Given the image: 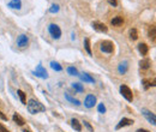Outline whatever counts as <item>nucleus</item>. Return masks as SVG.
<instances>
[{"instance_id":"1","label":"nucleus","mask_w":156,"mask_h":132,"mask_svg":"<svg viewBox=\"0 0 156 132\" xmlns=\"http://www.w3.org/2000/svg\"><path fill=\"white\" fill-rule=\"evenodd\" d=\"M27 109H28V112L30 114H37L40 112H44L46 111V107L41 102L34 100V98H31L27 103Z\"/></svg>"},{"instance_id":"2","label":"nucleus","mask_w":156,"mask_h":132,"mask_svg":"<svg viewBox=\"0 0 156 132\" xmlns=\"http://www.w3.org/2000/svg\"><path fill=\"white\" fill-rule=\"evenodd\" d=\"M119 89H120V94L122 95V97H125L129 102H132V101H133V94H132V90H131L126 84H121Z\"/></svg>"},{"instance_id":"3","label":"nucleus","mask_w":156,"mask_h":132,"mask_svg":"<svg viewBox=\"0 0 156 132\" xmlns=\"http://www.w3.org/2000/svg\"><path fill=\"white\" fill-rule=\"evenodd\" d=\"M48 33L51 34L52 37L55 38V40H59L61 37V29L57 24H49L48 25Z\"/></svg>"},{"instance_id":"4","label":"nucleus","mask_w":156,"mask_h":132,"mask_svg":"<svg viewBox=\"0 0 156 132\" xmlns=\"http://www.w3.org/2000/svg\"><path fill=\"white\" fill-rule=\"evenodd\" d=\"M100 49L103 52V53H113L114 52V43L112 41H103L101 42V46H100Z\"/></svg>"},{"instance_id":"5","label":"nucleus","mask_w":156,"mask_h":132,"mask_svg":"<svg viewBox=\"0 0 156 132\" xmlns=\"http://www.w3.org/2000/svg\"><path fill=\"white\" fill-rule=\"evenodd\" d=\"M142 114L144 115V118H145L151 125H155L156 124V116L151 111H149V109H147V108H142Z\"/></svg>"},{"instance_id":"6","label":"nucleus","mask_w":156,"mask_h":132,"mask_svg":"<svg viewBox=\"0 0 156 132\" xmlns=\"http://www.w3.org/2000/svg\"><path fill=\"white\" fill-rule=\"evenodd\" d=\"M34 75L36 76V77H39V78H43V79H46V78H48V73H47V71H46V69L40 64L36 66V70L33 72Z\"/></svg>"},{"instance_id":"7","label":"nucleus","mask_w":156,"mask_h":132,"mask_svg":"<svg viewBox=\"0 0 156 132\" xmlns=\"http://www.w3.org/2000/svg\"><path fill=\"white\" fill-rule=\"evenodd\" d=\"M95 105H96V96L91 94L87 95V97L84 100V106L87 108H93Z\"/></svg>"},{"instance_id":"8","label":"nucleus","mask_w":156,"mask_h":132,"mask_svg":"<svg viewBox=\"0 0 156 132\" xmlns=\"http://www.w3.org/2000/svg\"><path fill=\"white\" fill-rule=\"evenodd\" d=\"M91 25H93L94 30H96V31H98V33H107V31H108L107 25H106V24H103V23H101V22L95 20V22H93V23H91Z\"/></svg>"},{"instance_id":"9","label":"nucleus","mask_w":156,"mask_h":132,"mask_svg":"<svg viewBox=\"0 0 156 132\" xmlns=\"http://www.w3.org/2000/svg\"><path fill=\"white\" fill-rule=\"evenodd\" d=\"M133 120L132 119H129V118H122L119 123H118V125L115 126V130H120L121 127H125V126H131V125H133Z\"/></svg>"},{"instance_id":"10","label":"nucleus","mask_w":156,"mask_h":132,"mask_svg":"<svg viewBox=\"0 0 156 132\" xmlns=\"http://www.w3.org/2000/svg\"><path fill=\"white\" fill-rule=\"evenodd\" d=\"M29 45V37L27 35H20L17 37V46L20 48H25Z\"/></svg>"},{"instance_id":"11","label":"nucleus","mask_w":156,"mask_h":132,"mask_svg":"<svg viewBox=\"0 0 156 132\" xmlns=\"http://www.w3.org/2000/svg\"><path fill=\"white\" fill-rule=\"evenodd\" d=\"M12 120L18 125V126H23L24 124H25V120H24V118L22 116V115H20L18 113H15L13 115H12Z\"/></svg>"},{"instance_id":"12","label":"nucleus","mask_w":156,"mask_h":132,"mask_svg":"<svg viewBox=\"0 0 156 132\" xmlns=\"http://www.w3.org/2000/svg\"><path fill=\"white\" fill-rule=\"evenodd\" d=\"M127 69H129V62L127 61H122L118 66V71H119L120 75H125L127 72Z\"/></svg>"},{"instance_id":"13","label":"nucleus","mask_w":156,"mask_h":132,"mask_svg":"<svg viewBox=\"0 0 156 132\" xmlns=\"http://www.w3.org/2000/svg\"><path fill=\"white\" fill-rule=\"evenodd\" d=\"M7 6L11 7V9H15V10H20V7H22V1L20 0H11L7 4Z\"/></svg>"},{"instance_id":"14","label":"nucleus","mask_w":156,"mask_h":132,"mask_svg":"<svg viewBox=\"0 0 156 132\" xmlns=\"http://www.w3.org/2000/svg\"><path fill=\"white\" fill-rule=\"evenodd\" d=\"M138 51L142 55H147L148 54V51H149V47L147 46V43H139L138 45Z\"/></svg>"},{"instance_id":"15","label":"nucleus","mask_w":156,"mask_h":132,"mask_svg":"<svg viewBox=\"0 0 156 132\" xmlns=\"http://www.w3.org/2000/svg\"><path fill=\"white\" fill-rule=\"evenodd\" d=\"M71 126H72V129H75L77 132H80L82 131V124L78 121L77 119H71Z\"/></svg>"},{"instance_id":"16","label":"nucleus","mask_w":156,"mask_h":132,"mask_svg":"<svg viewBox=\"0 0 156 132\" xmlns=\"http://www.w3.org/2000/svg\"><path fill=\"white\" fill-rule=\"evenodd\" d=\"M150 65H151L150 59H143V60H140V61H139V66H140V69H143V70L149 69V67H150Z\"/></svg>"},{"instance_id":"17","label":"nucleus","mask_w":156,"mask_h":132,"mask_svg":"<svg viewBox=\"0 0 156 132\" xmlns=\"http://www.w3.org/2000/svg\"><path fill=\"white\" fill-rule=\"evenodd\" d=\"M142 84H143V88L147 90V89H149V88H151V87H155V80H150V79H143L142 80Z\"/></svg>"},{"instance_id":"18","label":"nucleus","mask_w":156,"mask_h":132,"mask_svg":"<svg viewBox=\"0 0 156 132\" xmlns=\"http://www.w3.org/2000/svg\"><path fill=\"white\" fill-rule=\"evenodd\" d=\"M84 47H85V51L88 52V54L91 55L93 54V52H91V45H90V40L88 37L84 40Z\"/></svg>"},{"instance_id":"19","label":"nucleus","mask_w":156,"mask_h":132,"mask_svg":"<svg viewBox=\"0 0 156 132\" xmlns=\"http://www.w3.org/2000/svg\"><path fill=\"white\" fill-rule=\"evenodd\" d=\"M80 79L83 82H87V83H94V78L90 75H88V73H83L80 76Z\"/></svg>"},{"instance_id":"20","label":"nucleus","mask_w":156,"mask_h":132,"mask_svg":"<svg viewBox=\"0 0 156 132\" xmlns=\"http://www.w3.org/2000/svg\"><path fill=\"white\" fill-rule=\"evenodd\" d=\"M122 23H124V18H122V17H120V16H117V17H114V18L112 19V24H113V25H115V27L121 25Z\"/></svg>"},{"instance_id":"21","label":"nucleus","mask_w":156,"mask_h":132,"mask_svg":"<svg viewBox=\"0 0 156 132\" xmlns=\"http://www.w3.org/2000/svg\"><path fill=\"white\" fill-rule=\"evenodd\" d=\"M17 94H18V96H20V102H22L23 105H27V95H25V93L20 89V90H17Z\"/></svg>"},{"instance_id":"22","label":"nucleus","mask_w":156,"mask_h":132,"mask_svg":"<svg viewBox=\"0 0 156 132\" xmlns=\"http://www.w3.org/2000/svg\"><path fill=\"white\" fill-rule=\"evenodd\" d=\"M65 98L67 100V101H70V102H72V103H75L76 106H79L80 105V102L78 101L77 98H75V97H72V96H70L69 94H65Z\"/></svg>"},{"instance_id":"23","label":"nucleus","mask_w":156,"mask_h":132,"mask_svg":"<svg viewBox=\"0 0 156 132\" xmlns=\"http://www.w3.org/2000/svg\"><path fill=\"white\" fill-rule=\"evenodd\" d=\"M149 37L153 42H155V25H151L149 28Z\"/></svg>"},{"instance_id":"24","label":"nucleus","mask_w":156,"mask_h":132,"mask_svg":"<svg viewBox=\"0 0 156 132\" xmlns=\"http://www.w3.org/2000/svg\"><path fill=\"white\" fill-rule=\"evenodd\" d=\"M130 38L133 40V41L138 38V31H137L136 28H132V29L130 30Z\"/></svg>"},{"instance_id":"25","label":"nucleus","mask_w":156,"mask_h":132,"mask_svg":"<svg viewBox=\"0 0 156 132\" xmlns=\"http://www.w3.org/2000/svg\"><path fill=\"white\" fill-rule=\"evenodd\" d=\"M51 67L53 70H55V71H62V66H60L59 62H57V61H52L51 62Z\"/></svg>"},{"instance_id":"26","label":"nucleus","mask_w":156,"mask_h":132,"mask_svg":"<svg viewBox=\"0 0 156 132\" xmlns=\"http://www.w3.org/2000/svg\"><path fill=\"white\" fill-rule=\"evenodd\" d=\"M72 87H73V89L78 91V93H83L84 91V88H83V85L82 84H79V83H73L72 84Z\"/></svg>"},{"instance_id":"27","label":"nucleus","mask_w":156,"mask_h":132,"mask_svg":"<svg viewBox=\"0 0 156 132\" xmlns=\"http://www.w3.org/2000/svg\"><path fill=\"white\" fill-rule=\"evenodd\" d=\"M67 72H69V75L71 76H78V70L76 67H73V66L67 67Z\"/></svg>"},{"instance_id":"28","label":"nucleus","mask_w":156,"mask_h":132,"mask_svg":"<svg viewBox=\"0 0 156 132\" xmlns=\"http://www.w3.org/2000/svg\"><path fill=\"white\" fill-rule=\"evenodd\" d=\"M59 10H60L59 5H57V4H53V5L51 6V9H49V12H51V13H57V12H59Z\"/></svg>"},{"instance_id":"29","label":"nucleus","mask_w":156,"mask_h":132,"mask_svg":"<svg viewBox=\"0 0 156 132\" xmlns=\"http://www.w3.org/2000/svg\"><path fill=\"white\" fill-rule=\"evenodd\" d=\"M98 113H101V114L106 113V106H105L103 103H100L98 107Z\"/></svg>"},{"instance_id":"30","label":"nucleus","mask_w":156,"mask_h":132,"mask_svg":"<svg viewBox=\"0 0 156 132\" xmlns=\"http://www.w3.org/2000/svg\"><path fill=\"white\" fill-rule=\"evenodd\" d=\"M83 123H84V125H85V126L88 127V130H89V131H90V132H94V129H93V126H91V125H90V124H89L88 121H83Z\"/></svg>"},{"instance_id":"31","label":"nucleus","mask_w":156,"mask_h":132,"mask_svg":"<svg viewBox=\"0 0 156 132\" xmlns=\"http://www.w3.org/2000/svg\"><path fill=\"white\" fill-rule=\"evenodd\" d=\"M107 1H108V4H109V5H112L113 7L118 6V1H117V0H107Z\"/></svg>"},{"instance_id":"32","label":"nucleus","mask_w":156,"mask_h":132,"mask_svg":"<svg viewBox=\"0 0 156 132\" xmlns=\"http://www.w3.org/2000/svg\"><path fill=\"white\" fill-rule=\"evenodd\" d=\"M0 119H1V120H5V121H6V120H7V116H6V115H5V114L2 113V112H1V111H0Z\"/></svg>"},{"instance_id":"33","label":"nucleus","mask_w":156,"mask_h":132,"mask_svg":"<svg viewBox=\"0 0 156 132\" xmlns=\"http://www.w3.org/2000/svg\"><path fill=\"white\" fill-rule=\"evenodd\" d=\"M0 132H10V131H9L4 125H1V124H0Z\"/></svg>"},{"instance_id":"34","label":"nucleus","mask_w":156,"mask_h":132,"mask_svg":"<svg viewBox=\"0 0 156 132\" xmlns=\"http://www.w3.org/2000/svg\"><path fill=\"white\" fill-rule=\"evenodd\" d=\"M136 132H150L149 130H145V129H138Z\"/></svg>"},{"instance_id":"35","label":"nucleus","mask_w":156,"mask_h":132,"mask_svg":"<svg viewBox=\"0 0 156 132\" xmlns=\"http://www.w3.org/2000/svg\"><path fill=\"white\" fill-rule=\"evenodd\" d=\"M23 132H31V131H30V130H28V129H24V130H23Z\"/></svg>"}]
</instances>
